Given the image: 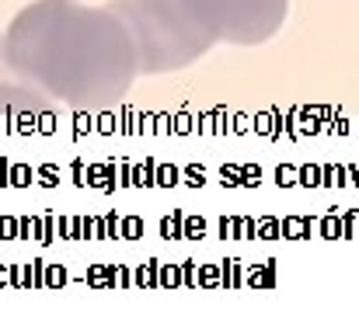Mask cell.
Returning <instances> with one entry per match:
<instances>
[{
	"label": "cell",
	"mask_w": 359,
	"mask_h": 313,
	"mask_svg": "<svg viewBox=\"0 0 359 313\" xmlns=\"http://www.w3.org/2000/svg\"><path fill=\"white\" fill-rule=\"evenodd\" d=\"M7 74L39 88L60 108L119 104L140 77L133 35L112 4L32 0L4 32Z\"/></svg>",
	"instance_id": "obj_1"
},
{
	"label": "cell",
	"mask_w": 359,
	"mask_h": 313,
	"mask_svg": "<svg viewBox=\"0 0 359 313\" xmlns=\"http://www.w3.org/2000/svg\"><path fill=\"white\" fill-rule=\"evenodd\" d=\"M112 11L133 35L140 77L185 70L217 46L182 0H112Z\"/></svg>",
	"instance_id": "obj_2"
},
{
	"label": "cell",
	"mask_w": 359,
	"mask_h": 313,
	"mask_svg": "<svg viewBox=\"0 0 359 313\" xmlns=\"http://www.w3.org/2000/svg\"><path fill=\"white\" fill-rule=\"evenodd\" d=\"M213 42L265 46L286 25L290 0H182Z\"/></svg>",
	"instance_id": "obj_3"
},
{
	"label": "cell",
	"mask_w": 359,
	"mask_h": 313,
	"mask_svg": "<svg viewBox=\"0 0 359 313\" xmlns=\"http://www.w3.org/2000/svg\"><path fill=\"white\" fill-rule=\"evenodd\" d=\"M0 74H7V63H4V32H0Z\"/></svg>",
	"instance_id": "obj_4"
}]
</instances>
